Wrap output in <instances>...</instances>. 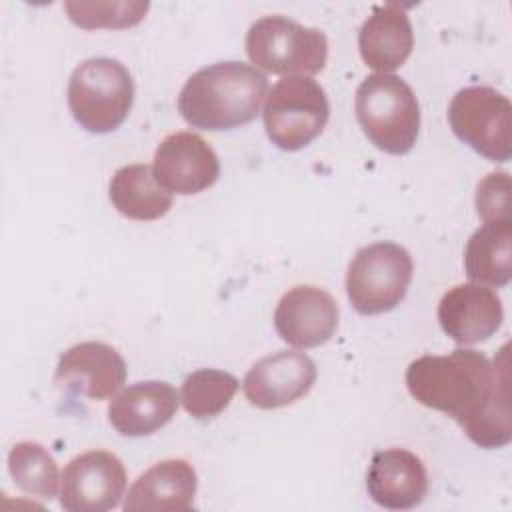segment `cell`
Listing matches in <instances>:
<instances>
[{
	"mask_svg": "<svg viewBox=\"0 0 512 512\" xmlns=\"http://www.w3.org/2000/svg\"><path fill=\"white\" fill-rule=\"evenodd\" d=\"M416 402L454 418L480 448H502L512 438L506 346L494 362L472 348L420 356L406 368Z\"/></svg>",
	"mask_w": 512,
	"mask_h": 512,
	"instance_id": "cell-1",
	"label": "cell"
},
{
	"mask_svg": "<svg viewBox=\"0 0 512 512\" xmlns=\"http://www.w3.org/2000/svg\"><path fill=\"white\" fill-rule=\"evenodd\" d=\"M268 80L250 64L228 60L194 72L180 90L178 112L200 130L220 132L252 122L266 98Z\"/></svg>",
	"mask_w": 512,
	"mask_h": 512,
	"instance_id": "cell-2",
	"label": "cell"
},
{
	"mask_svg": "<svg viewBox=\"0 0 512 512\" xmlns=\"http://www.w3.org/2000/svg\"><path fill=\"white\" fill-rule=\"evenodd\" d=\"M356 118L382 152L406 154L420 132V106L412 88L394 74H372L356 90Z\"/></svg>",
	"mask_w": 512,
	"mask_h": 512,
	"instance_id": "cell-3",
	"label": "cell"
},
{
	"mask_svg": "<svg viewBox=\"0 0 512 512\" xmlns=\"http://www.w3.org/2000/svg\"><path fill=\"white\" fill-rule=\"evenodd\" d=\"M68 108L88 132L108 134L128 118L134 102V80L128 68L112 58H88L68 80Z\"/></svg>",
	"mask_w": 512,
	"mask_h": 512,
	"instance_id": "cell-4",
	"label": "cell"
},
{
	"mask_svg": "<svg viewBox=\"0 0 512 512\" xmlns=\"http://www.w3.org/2000/svg\"><path fill=\"white\" fill-rule=\"evenodd\" d=\"M246 54L256 68L280 76L318 74L328 58L326 34L274 14L256 20L246 32Z\"/></svg>",
	"mask_w": 512,
	"mask_h": 512,
	"instance_id": "cell-5",
	"label": "cell"
},
{
	"mask_svg": "<svg viewBox=\"0 0 512 512\" xmlns=\"http://www.w3.org/2000/svg\"><path fill=\"white\" fill-rule=\"evenodd\" d=\"M264 128L274 146L296 152L318 138L330 118L324 88L310 76L278 80L266 96Z\"/></svg>",
	"mask_w": 512,
	"mask_h": 512,
	"instance_id": "cell-6",
	"label": "cell"
},
{
	"mask_svg": "<svg viewBox=\"0 0 512 512\" xmlns=\"http://www.w3.org/2000/svg\"><path fill=\"white\" fill-rule=\"evenodd\" d=\"M412 280V256L396 242H374L356 252L346 272V294L356 312L374 316L396 308Z\"/></svg>",
	"mask_w": 512,
	"mask_h": 512,
	"instance_id": "cell-7",
	"label": "cell"
},
{
	"mask_svg": "<svg viewBox=\"0 0 512 512\" xmlns=\"http://www.w3.org/2000/svg\"><path fill=\"white\" fill-rule=\"evenodd\" d=\"M448 124L456 138L492 162L512 158V106L490 86H468L454 94Z\"/></svg>",
	"mask_w": 512,
	"mask_h": 512,
	"instance_id": "cell-8",
	"label": "cell"
},
{
	"mask_svg": "<svg viewBox=\"0 0 512 512\" xmlns=\"http://www.w3.org/2000/svg\"><path fill=\"white\" fill-rule=\"evenodd\" d=\"M126 490L122 460L106 450L72 458L60 478V506L70 512H106L120 504Z\"/></svg>",
	"mask_w": 512,
	"mask_h": 512,
	"instance_id": "cell-9",
	"label": "cell"
},
{
	"mask_svg": "<svg viewBox=\"0 0 512 512\" xmlns=\"http://www.w3.org/2000/svg\"><path fill=\"white\" fill-rule=\"evenodd\" d=\"M152 172L170 194H198L218 180L220 160L200 134L174 132L158 144Z\"/></svg>",
	"mask_w": 512,
	"mask_h": 512,
	"instance_id": "cell-10",
	"label": "cell"
},
{
	"mask_svg": "<svg viewBox=\"0 0 512 512\" xmlns=\"http://www.w3.org/2000/svg\"><path fill=\"white\" fill-rule=\"evenodd\" d=\"M314 360L296 350H280L260 358L244 376L246 400L262 410L282 408L306 396L316 382Z\"/></svg>",
	"mask_w": 512,
	"mask_h": 512,
	"instance_id": "cell-11",
	"label": "cell"
},
{
	"mask_svg": "<svg viewBox=\"0 0 512 512\" xmlns=\"http://www.w3.org/2000/svg\"><path fill=\"white\" fill-rule=\"evenodd\" d=\"M338 314L336 300L324 288L300 284L280 298L274 310V326L290 346L314 348L334 336Z\"/></svg>",
	"mask_w": 512,
	"mask_h": 512,
	"instance_id": "cell-12",
	"label": "cell"
},
{
	"mask_svg": "<svg viewBox=\"0 0 512 512\" xmlns=\"http://www.w3.org/2000/svg\"><path fill=\"white\" fill-rule=\"evenodd\" d=\"M126 380L122 354L104 342H80L68 348L56 366L54 382L90 400H104L116 394Z\"/></svg>",
	"mask_w": 512,
	"mask_h": 512,
	"instance_id": "cell-13",
	"label": "cell"
},
{
	"mask_svg": "<svg viewBox=\"0 0 512 512\" xmlns=\"http://www.w3.org/2000/svg\"><path fill=\"white\" fill-rule=\"evenodd\" d=\"M504 320L496 290L468 282L450 288L438 304V322L446 336L458 344H478L498 332Z\"/></svg>",
	"mask_w": 512,
	"mask_h": 512,
	"instance_id": "cell-14",
	"label": "cell"
},
{
	"mask_svg": "<svg viewBox=\"0 0 512 512\" xmlns=\"http://www.w3.org/2000/svg\"><path fill=\"white\" fill-rule=\"evenodd\" d=\"M366 488L378 506L410 510L428 494V472L422 460L410 450L386 448L372 456Z\"/></svg>",
	"mask_w": 512,
	"mask_h": 512,
	"instance_id": "cell-15",
	"label": "cell"
},
{
	"mask_svg": "<svg viewBox=\"0 0 512 512\" xmlns=\"http://www.w3.org/2000/svg\"><path fill=\"white\" fill-rule=\"evenodd\" d=\"M178 404L180 396L168 382H136L112 398L108 420L122 436H150L174 418Z\"/></svg>",
	"mask_w": 512,
	"mask_h": 512,
	"instance_id": "cell-16",
	"label": "cell"
},
{
	"mask_svg": "<svg viewBox=\"0 0 512 512\" xmlns=\"http://www.w3.org/2000/svg\"><path fill=\"white\" fill-rule=\"evenodd\" d=\"M198 478L186 460H162L148 468L130 486L122 508L126 512H180L190 510Z\"/></svg>",
	"mask_w": 512,
	"mask_h": 512,
	"instance_id": "cell-17",
	"label": "cell"
},
{
	"mask_svg": "<svg viewBox=\"0 0 512 512\" xmlns=\"http://www.w3.org/2000/svg\"><path fill=\"white\" fill-rule=\"evenodd\" d=\"M358 48L364 64L378 74L400 68L414 48V32L404 6L398 2L376 6L358 32Z\"/></svg>",
	"mask_w": 512,
	"mask_h": 512,
	"instance_id": "cell-18",
	"label": "cell"
},
{
	"mask_svg": "<svg viewBox=\"0 0 512 512\" xmlns=\"http://www.w3.org/2000/svg\"><path fill=\"white\" fill-rule=\"evenodd\" d=\"M108 196L114 208L132 220H156L172 208V194L164 190L146 164H128L114 172Z\"/></svg>",
	"mask_w": 512,
	"mask_h": 512,
	"instance_id": "cell-19",
	"label": "cell"
},
{
	"mask_svg": "<svg viewBox=\"0 0 512 512\" xmlns=\"http://www.w3.org/2000/svg\"><path fill=\"white\" fill-rule=\"evenodd\" d=\"M464 270L474 282L506 286L512 278V220L484 222L466 242Z\"/></svg>",
	"mask_w": 512,
	"mask_h": 512,
	"instance_id": "cell-20",
	"label": "cell"
},
{
	"mask_svg": "<svg viewBox=\"0 0 512 512\" xmlns=\"http://www.w3.org/2000/svg\"><path fill=\"white\" fill-rule=\"evenodd\" d=\"M8 472L14 484L40 500H52L58 490V466L38 442H18L8 454Z\"/></svg>",
	"mask_w": 512,
	"mask_h": 512,
	"instance_id": "cell-21",
	"label": "cell"
},
{
	"mask_svg": "<svg viewBox=\"0 0 512 512\" xmlns=\"http://www.w3.org/2000/svg\"><path fill=\"white\" fill-rule=\"evenodd\" d=\"M238 378L216 368H200L182 382L180 400L184 410L196 420L218 416L238 392Z\"/></svg>",
	"mask_w": 512,
	"mask_h": 512,
	"instance_id": "cell-22",
	"label": "cell"
},
{
	"mask_svg": "<svg viewBox=\"0 0 512 512\" xmlns=\"http://www.w3.org/2000/svg\"><path fill=\"white\" fill-rule=\"evenodd\" d=\"M148 2H124V0H108V2H64V10L68 18L86 30L96 28H130L136 26L144 14L148 12Z\"/></svg>",
	"mask_w": 512,
	"mask_h": 512,
	"instance_id": "cell-23",
	"label": "cell"
},
{
	"mask_svg": "<svg viewBox=\"0 0 512 512\" xmlns=\"http://www.w3.org/2000/svg\"><path fill=\"white\" fill-rule=\"evenodd\" d=\"M476 210L484 222H502L510 218V176L508 172H490L476 190Z\"/></svg>",
	"mask_w": 512,
	"mask_h": 512,
	"instance_id": "cell-24",
	"label": "cell"
}]
</instances>
